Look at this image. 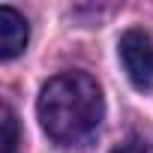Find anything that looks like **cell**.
Wrapping results in <instances>:
<instances>
[{
  "label": "cell",
  "mask_w": 153,
  "mask_h": 153,
  "mask_svg": "<svg viewBox=\"0 0 153 153\" xmlns=\"http://www.w3.org/2000/svg\"><path fill=\"white\" fill-rule=\"evenodd\" d=\"M111 153H153V144H147V141H141V138H132V141L120 144V147L111 150Z\"/></svg>",
  "instance_id": "obj_5"
},
{
  "label": "cell",
  "mask_w": 153,
  "mask_h": 153,
  "mask_svg": "<svg viewBox=\"0 0 153 153\" xmlns=\"http://www.w3.org/2000/svg\"><path fill=\"white\" fill-rule=\"evenodd\" d=\"M3 144V153H18V120L12 114L9 105H3V138H0Z\"/></svg>",
  "instance_id": "obj_4"
},
{
  "label": "cell",
  "mask_w": 153,
  "mask_h": 153,
  "mask_svg": "<svg viewBox=\"0 0 153 153\" xmlns=\"http://www.w3.org/2000/svg\"><path fill=\"white\" fill-rule=\"evenodd\" d=\"M27 21L12 9V6H0V57L12 60L27 48Z\"/></svg>",
  "instance_id": "obj_3"
},
{
  "label": "cell",
  "mask_w": 153,
  "mask_h": 153,
  "mask_svg": "<svg viewBox=\"0 0 153 153\" xmlns=\"http://www.w3.org/2000/svg\"><path fill=\"white\" fill-rule=\"evenodd\" d=\"M117 54L132 87L150 90L153 87V36L141 27H129L117 42Z\"/></svg>",
  "instance_id": "obj_2"
},
{
  "label": "cell",
  "mask_w": 153,
  "mask_h": 153,
  "mask_svg": "<svg viewBox=\"0 0 153 153\" xmlns=\"http://www.w3.org/2000/svg\"><path fill=\"white\" fill-rule=\"evenodd\" d=\"M36 114L45 135L57 144L87 141L105 114V99L99 84L87 72H60L42 84L36 99Z\"/></svg>",
  "instance_id": "obj_1"
}]
</instances>
